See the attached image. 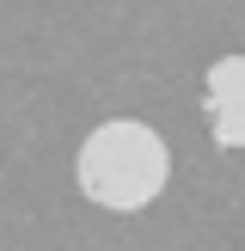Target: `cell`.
I'll return each instance as SVG.
<instances>
[{"label": "cell", "instance_id": "7a4b0ae2", "mask_svg": "<svg viewBox=\"0 0 245 251\" xmlns=\"http://www.w3.org/2000/svg\"><path fill=\"white\" fill-rule=\"evenodd\" d=\"M202 123L215 147H245V55H220L202 74Z\"/></svg>", "mask_w": 245, "mask_h": 251}, {"label": "cell", "instance_id": "6da1fadb", "mask_svg": "<svg viewBox=\"0 0 245 251\" xmlns=\"http://www.w3.org/2000/svg\"><path fill=\"white\" fill-rule=\"evenodd\" d=\"M74 178H80L86 202L110 208V215H135V208L159 202V190L172 178V147L141 117H110L80 141Z\"/></svg>", "mask_w": 245, "mask_h": 251}]
</instances>
